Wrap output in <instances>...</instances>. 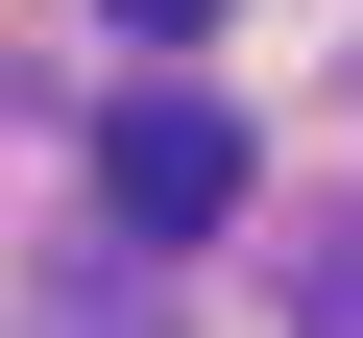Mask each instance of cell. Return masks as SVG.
<instances>
[{
    "instance_id": "cell-2",
    "label": "cell",
    "mask_w": 363,
    "mask_h": 338,
    "mask_svg": "<svg viewBox=\"0 0 363 338\" xmlns=\"http://www.w3.org/2000/svg\"><path fill=\"white\" fill-rule=\"evenodd\" d=\"M97 25H145V49H169V25H218V0H97Z\"/></svg>"
},
{
    "instance_id": "cell-1",
    "label": "cell",
    "mask_w": 363,
    "mask_h": 338,
    "mask_svg": "<svg viewBox=\"0 0 363 338\" xmlns=\"http://www.w3.org/2000/svg\"><path fill=\"white\" fill-rule=\"evenodd\" d=\"M97 218H121V242H218V218H242V121H218L194 73H145V97L97 121Z\"/></svg>"
}]
</instances>
